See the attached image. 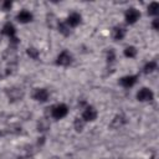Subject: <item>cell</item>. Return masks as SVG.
Here are the masks:
<instances>
[{
    "label": "cell",
    "instance_id": "21",
    "mask_svg": "<svg viewBox=\"0 0 159 159\" xmlns=\"http://www.w3.org/2000/svg\"><path fill=\"white\" fill-rule=\"evenodd\" d=\"M114 57H116L114 51H113V50H109V51L107 52V61H108V62H113V61H114Z\"/></svg>",
    "mask_w": 159,
    "mask_h": 159
},
{
    "label": "cell",
    "instance_id": "6",
    "mask_svg": "<svg viewBox=\"0 0 159 159\" xmlns=\"http://www.w3.org/2000/svg\"><path fill=\"white\" fill-rule=\"evenodd\" d=\"M32 97H34V99H36V101H39V102H46V101L48 99V92H47V89H45V88H37V89L34 92Z\"/></svg>",
    "mask_w": 159,
    "mask_h": 159
},
{
    "label": "cell",
    "instance_id": "24",
    "mask_svg": "<svg viewBox=\"0 0 159 159\" xmlns=\"http://www.w3.org/2000/svg\"><path fill=\"white\" fill-rule=\"evenodd\" d=\"M19 159H30V158H19Z\"/></svg>",
    "mask_w": 159,
    "mask_h": 159
},
{
    "label": "cell",
    "instance_id": "17",
    "mask_svg": "<svg viewBox=\"0 0 159 159\" xmlns=\"http://www.w3.org/2000/svg\"><path fill=\"white\" fill-rule=\"evenodd\" d=\"M122 123H124V119H123V117H120V116H117V117H114V119H113V122L111 123V127L112 128H118Z\"/></svg>",
    "mask_w": 159,
    "mask_h": 159
},
{
    "label": "cell",
    "instance_id": "2",
    "mask_svg": "<svg viewBox=\"0 0 159 159\" xmlns=\"http://www.w3.org/2000/svg\"><path fill=\"white\" fill-rule=\"evenodd\" d=\"M72 62V56L68 51L63 50L58 56H57V60H56V63L60 65V66H68L70 63Z\"/></svg>",
    "mask_w": 159,
    "mask_h": 159
},
{
    "label": "cell",
    "instance_id": "18",
    "mask_svg": "<svg viewBox=\"0 0 159 159\" xmlns=\"http://www.w3.org/2000/svg\"><path fill=\"white\" fill-rule=\"evenodd\" d=\"M26 52H27V55H29L31 58H34V60H37V58H39V50H36V48H34V47H29V48L26 50Z\"/></svg>",
    "mask_w": 159,
    "mask_h": 159
},
{
    "label": "cell",
    "instance_id": "10",
    "mask_svg": "<svg viewBox=\"0 0 159 159\" xmlns=\"http://www.w3.org/2000/svg\"><path fill=\"white\" fill-rule=\"evenodd\" d=\"M2 34L6 35V36H9L10 39H14L15 37V34H16L15 26L12 24H10V22H6L4 25V27H2Z\"/></svg>",
    "mask_w": 159,
    "mask_h": 159
},
{
    "label": "cell",
    "instance_id": "13",
    "mask_svg": "<svg viewBox=\"0 0 159 159\" xmlns=\"http://www.w3.org/2000/svg\"><path fill=\"white\" fill-rule=\"evenodd\" d=\"M158 12H159V4L154 1L148 6V14L149 15H158Z\"/></svg>",
    "mask_w": 159,
    "mask_h": 159
},
{
    "label": "cell",
    "instance_id": "12",
    "mask_svg": "<svg viewBox=\"0 0 159 159\" xmlns=\"http://www.w3.org/2000/svg\"><path fill=\"white\" fill-rule=\"evenodd\" d=\"M7 94H9V97H10L11 99H20V98L24 96L22 91L16 89V88H11L10 91H7Z\"/></svg>",
    "mask_w": 159,
    "mask_h": 159
},
{
    "label": "cell",
    "instance_id": "8",
    "mask_svg": "<svg viewBox=\"0 0 159 159\" xmlns=\"http://www.w3.org/2000/svg\"><path fill=\"white\" fill-rule=\"evenodd\" d=\"M80 22H81V15L77 14V12L70 14L68 17H67V21H66V24H67L68 26H72V27L80 25Z\"/></svg>",
    "mask_w": 159,
    "mask_h": 159
},
{
    "label": "cell",
    "instance_id": "15",
    "mask_svg": "<svg viewBox=\"0 0 159 159\" xmlns=\"http://www.w3.org/2000/svg\"><path fill=\"white\" fill-rule=\"evenodd\" d=\"M124 55H125L127 57H129V58H133V57H135V55H137V48H135L134 46H128V47L124 50Z\"/></svg>",
    "mask_w": 159,
    "mask_h": 159
},
{
    "label": "cell",
    "instance_id": "4",
    "mask_svg": "<svg viewBox=\"0 0 159 159\" xmlns=\"http://www.w3.org/2000/svg\"><path fill=\"white\" fill-rule=\"evenodd\" d=\"M96 118H97V111H96V108L92 107V106L86 107V109L82 113V119L83 120H87V122H92Z\"/></svg>",
    "mask_w": 159,
    "mask_h": 159
},
{
    "label": "cell",
    "instance_id": "7",
    "mask_svg": "<svg viewBox=\"0 0 159 159\" xmlns=\"http://www.w3.org/2000/svg\"><path fill=\"white\" fill-rule=\"evenodd\" d=\"M16 19H17L19 22L26 24V22H30V21L32 20V14H31L30 11H27V10H22V11H20V12L16 15Z\"/></svg>",
    "mask_w": 159,
    "mask_h": 159
},
{
    "label": "cell",
    "instance_id": "1",
    "mask_svg": "<svg viewBox=\"0 0 159 159\" xmlns=\"http://www.w3.org/2000/svg\"><path fill=\"white\" fill-rule=\"evenodd\" d=\"M68 112V108L66 104L61 103V104H57L55 107H52V111H51V116L55 118V119H61L63 118Z\"/></svg>",
    "mask_w": 159,
    "mask_h": 159
},
{
    "label": "cell",
    "instance_id": "23",
    "mask_svg": "<svg viewBox=\"0 0 159 159\" xmlns=\"http://www.w3.org/2000/svg\"><path fill=\"white\" fill-rule=\"evenodd\" d=\"M152 26H153L154 30H159V19H154Z\"/></svg>",
    "mask_w": 159,
    "mask_h": 159
},
{
    "label": "cell",
    "instance_id": "14",
    "mask_svg": "<svg viewBox=\"0 0 159 159\" xmlns=\"http://www.w3.org/2000/svg\"><path fill=\"white\" fill-rule=\"evenodd\" d=\"M58 31L62 34V35H65V36H68L70 35V26L66 24V22H60L58 24Z\"/></svg>",
    "mask_w": 159,
    "mask_h": 159
},
{
    "label": "cell",
    "instance_id": "19",
    "mask_svg": "<svg viewBox=\"0 0 159 159\" xmlns=\"http://www.w3.org/2000/svg\"><path fill=\"white\" fill-rule=\"evenodd\" d=\"M48 127H50V124L47 123V120H45V119H41L40 122H39V124H37V130H40V132H45V130H47L48 129Z\"/></svg>",
    "mask_w": 159,
    "mask_h": 159
},
{
    "label": "cell",
    "instance_id": "16",
    "mask_svg": "<svg viewBox=\"0 0 159 159\" xmlns=\"http://www.w3.org/2000/svg\"><path fill=\"white\" fill-rule=\"evenodd\" d=\"M154 70H157V62L155 61H150L144 66V73H150Z\"/></svg>",
    "mask_w": 159,
    "mask_h": 159
},
{
    "label": "cell",
    "instance_id": "22",
    "mask_svg": "<svg viewBox=\"0 0 159 159\" xmlns=\"http://www.w3.org/2000/svg\"><path fill=\"white\" fill-rule=\"evenodd\" d=\"M11 5H12V4H11V1H10V0L4 1V2H2V9H4V10H10Z\"/></svg>",
    "mask_w": 159,
    "mask_h": 159
},
{
    "label": "cell",
    "instance_id": "5",
    "mask_svg": "<svg viewBox=\"0 0 159 159\" xmlns=\"http://www.w3.org/2000/svg\"><path fill=\"white\" fill-rule=\"evenodd\" d=\"M153 97H154V94H153V92L149 88H142L137 93V99L138 101H142V102H144V101H152Z\"/></svg>",
    "mask_w": 159,
    "mask_h": 159
},
{
    "label": "cell",
    "instance_id": "20",
    "mask_svg": "<svg viewBox=\"0 0 159 159\" xmlns=\"http://www.w3.org/2000/svg\"><path fill=\"white\" fill-rule=\"evenodd\" d=\"M83 124H84V120H83V119H80V118H76V119H75V129H76L77 132H81V130H82Z\"/></svg>",
    "mask_w": 159,
    "mask_h": 159
},
{
    "label": "cell",
    "instance_id": "3",
    "mask_svg": "<svg viewBox=\"0 0 159 159\" xmlns=\"http://www.w3.org/2000/svg\"><path fill=\"white\" fill-rule=\"evenodd\" d=\"M124 16H125V21L128 24H134L140 17V12L137 9H134V7H130V9H128L125 11V15Z\"/></svg>",
    "mask_w": 159,
    "mask_h": 159
},
{
    "label": "cell",
    "instance_id": "9",
    "mask_svg": "<svg viewBox=\"0 0 159 159\" xmlns=\"http://www.w3.org/2000/svg\"><path fill=\"white\" fill-rule=\"evenodd\" d=\"M137 76H125V77H122L120 80H119V83L123 86V87H125V88H129V87H132L135 82H137Z\"/></svg>",
    "mask_w": 159,
    "mask_h": 159
},
{
    "label": "cell",
    "instance_id": "11",
    "mask_svg": "<svg viewBox=\"0 0 159 159\" xmlns=\"http://www.w3.org/2000/svg\"><path fill=\"white\" fill-rule=\"evenodd\" d=\"M124 35H125V30H124L123 27H119V26L114 27L113 31H112V37H113V40H116V41L122 40V39L124 37Z\"/></svg>",
    "mask_w": 159,
    "mask_h": 159
}]
</instances>
